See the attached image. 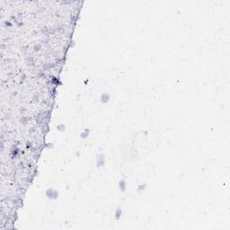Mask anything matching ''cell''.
<instances>
[{"label": "cell", "mask_w": 230, "mask_h": 230, "mask_svg": "<svg viewBox=\"0 0 230 230\" xmlns=\"http://www.w3.org/2000/svg\"><path fill=\"white\" fill-rule=\"evenodd\" d=\"M46 196L50 200H56L59 197V192L53 188H50L46 191Z\"/></svg>", "instance_id": "obj_1"}, {"label": "cell", "mask_w": 230, "mask_h": 230, "mask_svg": "<svg viewBox=\"0 0 230 230\" xmlns=\"http://www.w3.org/2000/svg\"><path fill=\"white\" fill-rule=\"evenodd\" d=\"M104 161H105V159H104V156L103 154L99 155V156H98L97 158V162H96V164H97V166L100 167V166H103L104 164Z\"/></svg>", "instance_id": "obj_2"}, {"label": "cell", "mask_w": 230, "mask_h": 230, "mask_svg": "<svg viewBox=\"0 0 230 230\" xmlns=\"http://www.w3.org/2000/svg\"><path fill=\"white\" fill-rule=\"evenodd\" d=\"M109 100H110V95H108V94L104 93V94H103V95H101V101L103 102L104 104H106V103H108V102H109Z\"/></svg>", "instance_id": "obj_3"}, {"label": "cell", "mask_w": 230, "mask_h": 230, "mask_svg": "<svg viewBox=\"0 0 230 230\" xmlns=\"http://www.w3.org/2000/svg\"><path fill=\"white\" fill-rule=\"evenodd\" d=\"M119 187H120V190L121 192H124L126 190V182L124 179H121L119 182Z\"/></svg>", "instance_id": "obj_4"}, {"label": "cell", "mask_w": 230, "mask_h": 230, "mask_svg": "<svg viewBox=\"0 0 230 230\" xmlns=\"http://www.w3.org/2000/svg\"><path fill=\"white\" fill-rule=\"evenodd\" d=\"M89 133H90L89 129H85L82 131V132H81V134H80V137H81L82 139H86V138H87V137L89 136Z\"/></svg>", "instance_id": "obj_5"}, {"label": "cell", "mask_w": 230, "mask_h": 230, "mask_svg": "<svg viewBox=\"0 0 230 230\" xmlns=\"http://www.w3.org/2000/svg\"><path fill=\"white\" fill-rule=\"evenodd\" d=\"M121 214H122V210H121V208H117L116 212H115V215H116V217L119 219L120 218V217L121 216Z\"/></svg>", "instance_id": "obj_6"}, {"label": "cell", "mask_w": 230, "mask_h": 230, "mask_svg": "<svg viewBox=\"0 0 230 230\" xmlns=\"http://www.w3.org/2000/svg\"><path fill=\"white\" fill-rule=\"evenodd\" d=\"M57 129H59V130H60V131H64L65 129H66V127H65V125H63V124H60V125H59V126L57 127Z\"/></svg>", "instance_id": "obj_7"}]
</instances>
